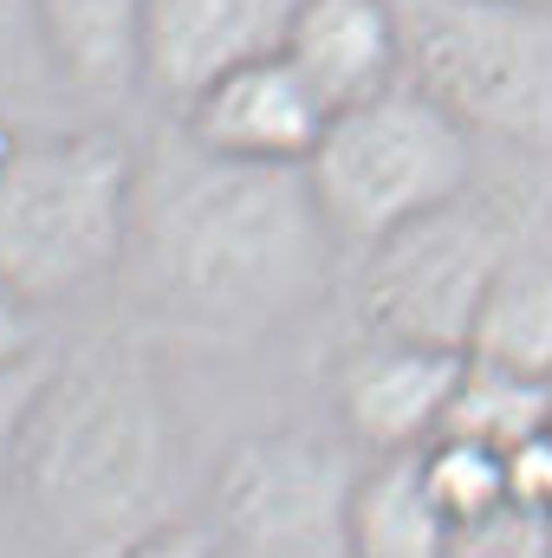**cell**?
<instances>
[{
  "instance_id": "obj_3",
  "label": "cell",
  "mask_w": 552,
  "mask_h": 558,
  "mask_svg": "<svg viewBox=\"0 0 552 558\" xmlns=\"http://www.w3.org/2000/svg\"><path fill=\"white\" fill-rule=\"evenodd\" d=\"M137 156L111 131H20L0 111V292L65 305L131 247Z\"/></svg>"
},
{
  "instance_id": "obj_19",
  "label": "cell",
  "mask_w": 552,
  "mask_h": 558,
  "mask_svg": "<svg viewBox=\"0 0 552 558\" xmlns=\"http://www.w3.org/2000/svg\"><path fill=\"white\" fill-rule=\"evenodd\" d=\"M20 325H26V305L0 292V371H7V364H13V351H20Z\"/></svg>"
},
{
  "instance_id": "obj_18",
  "label": "cell",
  "mask_w": 552,
  "mask_h": 558,
  "mask_svg": "<svg viewBox=\"0 0 552 558\" xmlns=\"http://www.w3.org/2000/svg\"><path fill=\"white\" fill-rule=\"evenodd\" d=\"M124 558H215V546H208V526H169V533L131 546Z\"/></svg>"
},
{
  "instance_id": "obj_2",
  "label": "cell",
  "mask_w": 552,
  "mask_h": 558,
  "mask_svg": "<svg viewBox=\"0 0 552 558\" xmlns=\"http://www.w3.org/2000/svg\"><path fill=\"white\" fill-rule=\"evenodd\" d=\"M7 474L52 558H124L176 520V416L131 344L65 351L20 403Z\"/></svg>"
},
{
  "instance_id": "obj_20",
  "label": "cell",
  "mask_w": 552,
  "mask_h": 558,
  "mask_svg": "<svg viewBox=\"0 0 552 558\" xmlns=\"http://www.w3.org/2000/svg\"><path fill=\"white\" fill-rule=\"evenodd\" d=\"M527 7H552V0H527Z\"/></svg>"
},
{
  "instance_id": "obj_10",
  "label": "cell",
  "mask_w": 552,
  "mask_h": 558,
  "mask_svg": "<svg viewBox=\"0 0 552 558\" xmlns=\"http://www.w3.org/2000/svg\"><path fill=\"white\" fill-rule=\"evenodd\" d=\"M292 7L299 0H149L143 7V85L182 111L221 72L279 52Z\"/></svg>"
},
{
  "instance_id": "obj_5",
  "label": "cell",
  "mask_w": 552,
  "mask_h": 558,
  "mask_svg": "<svg viewBox=\"0 0 552 558\" xmlns=\"http://www.w3.org/2000/svg\"><path fill=\"white\" fill-rule=\"evenodd\" d=\"M305 182L338 247H371L404 221L435 215L475 189V137L422 92L391 85L384 98L351 105L325 124L305 162Z\"/></svg>"
},
{
  "instance_id": "obj_15",
  "label": "cell",
  "mask_w": 552,
  "mask_h": 558,
  "mask_svg": "<svg viewBox=\"0 0 552 558\" xmlns=\"http://www.w3.org/2000/svg\"><path fill=\"white\" fill-rule=\"evenodd\" d=\"M547 428H552V377H527V371H501V364L468 357L442 435L481 441V448H494V454L514 461V454H520L533 435H547Z\"/></svg>"
},
{
  "instance_id": "obj_8",
  "label": "cell",
  "mask_w": 552,
  "mask_h": 558,
  "mask_svg": "<svg viewBox=\"0 0 552 558\" xmlns=\"http://www.w3.org/2000/svg\"><path fill=\"white\" fill-rule=\"evenodd\" d=\"M176 124L215 156L261 162V169H305L332 124V105L305 85V72L286 52H267L221 72L202 98L176 111Z\"/></svg>"
},
{
  "instance_id": "obj_7",
  "label": "cell",
  "mask_w": 552,
  "mask_h": 558,
  "mask_svg": "<svg viewBox=\"0 0 552 558\" xmlns=\"http://www.w3.org/2000/svg\"><path fill=\"white\" fill-rule=\"evenodd\" d=\"M351 454L325 435L267 428L228 448L208 487L215 558H351Z\"/></svg>"
},
{
  "instance_id": "obj_1",
  "label": "cell",
  "mask_w": 552,
  "mask_h": 558,
  "mask_svg": "<svg viewBox=\"0 0 552 558\" xmlns=\"http://www.w3.org/2000/svg\"><path fill=\"white\" fill-rule=\"evenodd\" d=\"M338 234L305 169L215 156L169 124L137 156L124 274L163 331L248 344L319 299Z\"/></svg>"
},
{
  "instance_id": "obj_16",
  "label": "cell",
  "mask_w": 552,
  "mask_h": 558,
  "mask_svg": "<svg viewBox=\"0 0 552 558\" xmlns=\"http://www.w3.org/2000/svg\"><path fill=\"white\" fill-rule=\"evenodd\" d=\"M422 481L435 494V507L448 513L455 533H475L488 520H501L514 507V474H507V454L481 448V441H461V435H435L422 454Z\"/></svg>"
},
{
  "instance_id": "obj_17",
  "label": "cell",
  "mask_w": 552,
  "mask_h": 558,
  "mask_svg": "<svg viewBox=\"0 0 552 558\" xmlns=\"http://www.w3.org/2000/svg\"><path fill=\"white\" fill-rule=\"evenodd\" d=\"M455 558H552V533L540 520H527L520 507H507L501 520L455 533Z\"/></svg>"
},
{
  "instance_id": "obj_13",
  "label": "cell",
  "mask_w": 552,
  "mask_h": 558,
  "mask_svg": "<svg viewBox=\"0 0 552 558\" xmlns=\"http://www.w3.org/2000/svg\"><path fill=\"white\" fill-rule=\"evenodd\" d=\"M468 357L552 377V221H533L514 241V254L501 260V274L481 299Z\"/></svg>"
},
{
  "instance_id": "obj_9",
  "label": "cell",
  "mask_w": 552,
  "mask_h": 558,
  "mask_svg": "<svg viewBox=\"0 0 552 558\" xmlns=\"http://www.w3.org/2000/svg\"><path fill=\"white\" fill-rule=\"evenodd\" d=\"M461 371H468L461 351H435V344L371 331L338 364V422L371 454H422L448 422Z\"/></svg>"
},
{
  "instance_id": "obj_12",
  "label": "cell",
  "mask_w": 552,
  "mask_h": 558,
  "mask_svg": "<svg viewBox=\"0 0 552 558\" xmlns=\"http://www.w3.org/2000/svg\"><path fill=\"white\" fill-rule=\"evenodd\" d=\"M143 7L149 0H33L39 46L79 98L118 105L143 85Z\"/></svg>"
},
{
  "instance_id": "obj_6",
  "label": "cell",
  "mask_w": 552,
  "mask_h": 558,
  "mask_svg": "<svg viewBox=\"0 0 552 558\" xmlns=\"http://www.w3.org/2000/svg\"><path fill=\"white\" fill-rule=\"evenodd\" d=\"M527 228L533 221H520L501 195H481V189L455 195L435 215L404 221L397 234L364 247V267H358L364 325L384 338H410V344L468 357L481 299Z\"/></svg>"
},
{
  "instance_id": "obj_14",
  "label": "cell",
  "mask_w": 552,
  "mask_h": 558,
  "mask_svg": "<svg viewBox=\"0 0 552 558\" xmlns=\"http://www.w3.org/2000/svg\"><path fill=\"white\" fill-rule=\"evenodd\" d=\"M351 558H455V526L435 507L416 454H377L358 474Z\"/></svg>"
},
{
  "instance_id": "obj_4",
  "label": "cell",
  "mask_w": 552,
  "mask_h": 558,
  "mask_svg": "<svg viewBox=\"0 0 552 558\" xmlns=\"http://www.w3.org/2000/svg\"><path fill=\"white\" fill-rule=\"evenodd\" d=\"M404 85L468 137L552 149V7L527 0H391Z\"/></svg>"
},
{
  "instance_id": "obj_11",
  "label": "cell",
  "mask_w": 552,
  "mask_h": 558,
  "mask_svg": "<svg viewBox=\"0 0 552 558\" xmlns=\"http://www.w3.org/2000/svg\"><path fill=\"white\" fill-rule=\"evenodd\" d=\"M279 52L305 72L332 118L404 85V33L391 0H299Z\"/></svg>"
}]
</instances>
